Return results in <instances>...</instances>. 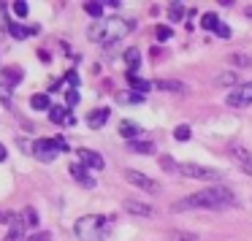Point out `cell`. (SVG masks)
<instances>
[{"label":"cell","instance_id":"cell-1","mask_svg":"<svg viewBox=\"0 0 252 241\" xmlns=\"http://www.w3.org/2000/svg\"><path fill=\"white\" fill-rule=\"evenodd\" d=\"M236 206V195L222 184L206 187V190L195 192V195L182 198L179 203H174V211H190V209H228Z\"/></svg>","mask_w":252,"mask_h":241},{"label":"cell","instance_id":"cell-2","mask_svg":"<svg viewBox=\"0 0 252 241\" xmlns=\"http://www.w3.org/2000/svg\"><path fill=\"white\" fill-rule=\"evenodd\" d=\"M127 22L125 19H106V22H100V25H95V28H90L87 30V38L90 41H103L106 46H111V44H120V38L127 33Z\"/></svg>","mask_w":252,"mask_h":241},{"label":"cell","instance_id":"cell-3","mask_svg":"<svg viewBox=\"0 0 252 241\" xmlns=\"http://www.w3.org/2000/svg\"><path fill=\"white\" fill-rule=\"evenodd\" d=\"M106 230H109V219L100 214H87L76 222V236L82 241H100Z\"/></svg>","mask_w":252,"mask_h":241},{"label":"cell","instance_id":"cell-4","mask_svg":"<svg viewBox=\"0 0 252 241\" xmlns=\"http://www.w3.org/2000/svg\"><path fill=\"white\" fill-rule=\"evenodd\" d=\"M68 144L63 141V138H41V141L33 144V152L38 160H44V163H49V160H55L60 152H65Z\"/></svg>","mask_w":252,"mask_h":241},{"label":"cell","instance_id":"cell-5","mask_svg":"<svg viewBox=\"0 0 252 241\" xmlns=\"http://www.w3.org/2000/svg\"><path fill=\"white\" fill-rule=\"evenodd\" d=\"M179 174L187 176V179H209V181L222 179V174H220L217 168H206V165H195V163H182Z\"/></svg>","mask_w":252,"mask_h":241},{"label":"cell","instance_id":"cell-6","mask_svg":"<svg viewBox=\"0 0 252 241\" xmlns=\"http://www.w3.org/2000/svg\"><path fill=\"white\" fill-rule=\"evenodd\" d=\"M125 179L130 181L133 187H138V190H147V192H152V195H158V192H160V181L149 179L147 174H141V171H136V168H125Z\"/></svg>","mask_w":252,"mask_h":241},{"label":"cell","instance_id":"cell-7","mask_svg":"<svg viewBox=\"0 0 252 241\" xmlns=\"http://www.w3.org/2000/svg\"><path fill=\"white\" fill-rule=\"evenodd\" d=\"M228 154L241 171H247V174L252 176V152L250 149H244L241 144H228Z\"/></svg>","mask_w":252,"mask_h":241},{"label":"cell","instance_id":"cell-8","mask_svg":"<svg viewBox=\"0 0 252 241\" xmlns=\"http://www.w3.org/2000/svg\"><path fill=\"white\" fill-rule=\"evenodd\" d=\"M225 103H228V106H250L252 103V82L239 84V87L225 98Z\"/></svg>","mask_w":252,"mask_h":241},{"label":"cell","instance_id":"cell-9","mask_svg":"<svg viewBox=\"0 0 252 241\" xmlns=\"http://www.w3.org/2000/svg\"><path fill=\"white\" fill-rule=\"evenodd\" d=\"M76 157H79V163L84 165V168H95V171H100L103 168V157H100L98 152H93V149H79L76 152Z\"/></svg>","mask_w":252,"mask_h":241},{"label":"cell","instance_id":"cell-10","mask_svg":"<svg viewBox=\"0 0 252 241\" xmlns=\"http://www.w3.org/2000/svg\"><path fill=\"white\" fill-rule=\"evenodd\" d=\"M122 206H125V211L136 214V217H152V214H155L152 206H147L144 201H136V198H125V201H122Z\"/></svg>","mask_w":252,"mask_h":241},{"label":"cell","instance_id":"cell-11","mask_svg":"<svg viewBox=\"0 0 252 241\" xmlns=\"http://www.w3.org/2000/svg\"><path fill=\"white\" fill-rule=\"evenodd\" d=\"M71 176H73V179H76L82 187H95V179L87 174V168H84L82 163H71Z\"/></svg>","mask_w":252,"mask_h":241},{"label":"cell","instance_id":"cell-12","mask_svg":"<svg viewBox=\"0 0 252 241\" xmlns=\"http://www.w3.org/2000/svg\"><path fill=\"white\" fill-rule=\"evenodd\" d=\"M49 120L55 122V125H68L71 114H68L65 106H52V109H49Z\"/></svg>","mask_w":252,"mask_h":241},{"label":"cell","instance_id":"cell-13","mask_svg":"<svg viewBox=\"0 0 252 241\" xmlns=\"http://www.w3.org/2000/svg\"><path fill=\"white\" fill-rule=\"evenodd\" d=\"M155 87L163 90V92H185V84L182 82H174V79H158Z\"/></svg>","mask_w":252,"mask_h":241},{"label":"cell","instance_id":"cell-14","mask_svg":"<svg viewBox=\"0 0 252 241\" xmlns=\"http://www.w3.org/2000/svg\"><path fill=\"white\" fill-rule=\"evenodd\" d=\"M120 133L125 138H130V141H136V136H141V127H138L136 122H130V120H122L120 122Z\"/></svg>","mask_w":252,"mask_h":241},{"label":"cell","instance_id":"cell-15","mask_svg":"<svg viewBox=\"0 0 252 241\" xmlns=\"http://www.w3.org/2000/svg\"><path fill=\"white\" fill-rule=\"evenodd\" d=\"M127 82H130V87H133V90H136V95H144V92H149V87H152L149 82H144V79H138V76H136V71H127Z\"/></svg>","mask_w":252,"mask_h":241},{"label":"cell","instance_id":"cell-16","mask_svg":"<svg viewBox=\"0 0 252 241\" xmlns=\"http://www.w3.org/2000/svg\"><path fill=\"white\" fill-rule=\"evenodd\" d=\"M106 120H109V109H98V111H93V114L87 117V125L90 127H103Z\"/></svg>","mask_w":252,"mask_h":241},{"label":"cell","instance_id":"cell-17","mask_svg":"<svg viewBox=\"0 0 252 241\" xmlns=\"http://www.w3.org/2000/svg\"><path fill=\"white\" fill-rule=\"evenodd\" d=\"M127 149L130 152H138V154H152L155 147L149 141H127Z\"/></svg>","mask_w":252,"mask_h":241},{"label":"cell","instance_id":"cell-18","mask_svg":"<svg viewBox=\"0 0 252 241\" xmlns=\"http://www.w3.org/2000/svg\"><path fill=\"white\" fill-rule=\"evenodd\" d=\"M30 106L33 109H38V111H49L52 109V100H49V95H33V100H30Z\"/></svg>","mask_w":252,"mask_h":241},{"label":"cell","instance_id":"cell-19","mask_svg":"<svg viewBox=\"0 0 252 241\" xmlns=\"http://www.w3.org/2000/svg\"><path fill=\"white\" fill-rule=\"evenodd\" d=\"M8 33H11L17 41H22V38L30 35V28H25V25H19V22H8Z\"/></svg>","mask_w":252,"mask_h":241},{"label":"cell","instance_id":"cell-20","mask_svg":"<svg viewBox=\"0 0 252 241\" xmlns=\"http://www.w3.org/2000/svg\"><path fill=\"white\" fill-rule=\"evenodd\" d=\"M3 79H6L8 87H14V84L22 82V68H6V73H3Z\"/></svg>","mask_w":252,"mask_h":241},{"label":"cell","instance_id":"cell-21","mask_svg":"<svg viewBox=\"0 0 252 241\" xmlns=\"http://www.w3.org/2000/svg\"><path fill=\"white\" fill-rule=\"evenodd\" d=\"M214 84H217V87H233V84H236V71H225V73H220V76L214 79Z\"/></svg>","mask_w":252,"mask_h":241},{"label":"cell","instance_id":"cell-22","mask_svg":"<svg viewBox=\"0 0 252 241\" xmlns=\"http://www.w3.org/2000/svg\"><path fill=\"white\" fill-rule=\"evenodd\" d=\"M22 219H25V228H38V211L35 209H25Z\"/></svg>","mask_w":252,"mask_h":241},{"label":"cell","instance_id":"cell-23","mask_svg":"<svg viewBox=\"0 0 252 241\" xmlns=\"http://www.w3.org/2000/svg\"><path fill=\"white\" fill-rule=\"evenodd\" d=\"M201 28H203V30H217V28H220L217 14H203V17H201Z\"/></svg>","mask_w":252,"mask_h":241},{"label":"cell","instance_id":"cell-24","mask_svg":"<svg viewBox=\"0 0 252 241\" xmlns=\"http://www.w3.org/2000/svg\"><path fill=\"white\" fill-rule=\"evenodd\" d=\"M125 62H127V68H130V71H136L138 62H141V55H138V49H127V52H125Z\"/></svg>","mask_w":252,"mask_h":241},{"label":"cell","instance_id":"cell-25","mask_svg":"<svg viewBox=\"0 0 252 241\" xmlns=\"http://www.w3.org/2000/svg\"><path fill=\"white\" fill-rule=\"evenodd\" d=\"M160 168L179 174V163H174V157H171V154H160Z\"/></svg>","mask_w":252,"mask_h":241},{"label":"cell","instance_id":"cell-26","mask_svg":"<svg viewBox=\"0 0 252 241\" xmlns=\"http://www.w3.org/2000/svg\"><path fill=\"white\" fill-rule=\"evenodd\" d=\"M168 17H171V22H179V19L185 17V8H182V3H168Z\"/></svg>","mask_w":252,"mask_h":241},{"label":"cell","instance_id":"cell-27","mask_svg":"<svg viewBox=\"0 0 252 241\" xmlns=\"http://www.w3.org/2000/svg\"><path fill=\"white\" fill-rule=\"evenodd\" d=\"M84 11H87L90 17L100 19V14H103V3H84Z\"/></svg>","mask_w":252,"mask_h":241},{"label":"cell","instance_id":"cell-28","mask_svg":"<svg viewBox=\"0 0 252 241\" xmlns=\"http://www.w3.org/2000/svg\"><path fill=\"white\" fill-rule=\"evenodd\" d=\"M174 138L176 141H190V125H179L174 130Z\"/></svg>","mask_w":252,"mask_h":241},{"label":"cell","instance_id":"cell-29","mask_svg":"<svg viewBox=\"0 0 252 241\" xmlns=\"http://www.w3.org/2000/svg\"><path fill=\"white\" fill-rule=\"evenodd\" d=\"M11 8H14V14H17V17H28V3H25V0H17V3H11Z\"/></svg>","mask_w":252,"mask_h":241},{"label":"cell","instance_id":"cell-30","mask_svg":"<svg viewBox=\"0 0 252 241\" xmlns=\"http://www.w3.org/2000/svg\"><path fill=\"white\" fill-rule=\"evenodd\" d=\"M3 82H6V79H3ZM3 82H0V100H6V103H8V100H11V87L3 84Z\"/></svg>","mask_w":252,"mask_h":241},{"label":"cell","instance_id":"cell-31","mask_svg":"<svg viewBox=\"0 0 252 241\" xmlns=\"http://www.w3.org/2000/svg\"><path fill=\"white\" fill-rule=\"evenodd\" d=\"M65 100H68V106H76V103H79V92L71 87V90L65 92Z\"/></svg>","mask_w":252,"mask_h":241},{"label":"cell","instance_id":"cell-32","mask_svg":"<svg viewBox=\"0 0 252 241\" xmlns=\"http://www.w3.org/2000/svg\"><path fill=\"white\" fill-rule=\"evenodd\" d=\"M120 100L122 103H141L144 95H120Z\"/></svg>","mask_w":252,"mask_h":241},{"label":"cell","instance_id":"cell-33","mask_svg":"<svg viewBox=\"0 0 252 241\" xmlns=\"http://www.w3.org/2000/svg\"><path fill=\"white\" fill-rule=\"evenodd\" d=\"M171 35H174V30H171V28H158V41H168Z\"/></svg>","mask_w":252,"mask_h":241},{"label":"cell","instance_id":"cell-34","mask_svg":"<svg viewBox=\"0 0 252 241\" xmlns=\"http://www.w3.org/2000/svg\"><path fill=\"white\" fill-rule=\"evenodd\" d=\"M214 33H217L220 38H230V28H228V25H220V28L214 30Z\"/></svg>","mask_w":252,"mask_h":241},{"label":"cell","instance_id":"cell-35","mask_svg":"<svg viewBox=\"0 0 252 241\" xmlns=\"http://www.w3.org/2000/svg\"><path fill=\"white\" fill-rule=\"evenodd\" d=\"M233 62H239V65H250L252 57H244V55H233Z\"/></svg>","mask_w":252,"mask_h":241},{"label":"cell","instance_id":"cell-36","mask_svg":"<svg viewBox=\"0 0 252 241\" xmlns=\"http://www.w3.org/2000/svg\"><path fill=\"white\" fill-rule=\"evenodd\" d=\"M28 241H52V236L49 233H35V236H30Z\"/></svg>","mask_w":252,"mask_h":241},{"label":"cell","instance_id":"cell-37","mask_svg":"<svg viewBox=\"0 0 252 241\" xmlns=\"http://www.w3.org/2000/svg\"><path fill=\"white\" fill-rule=\"evenodd\" d=\"M68 82H71V84H73V90H76V84H79V73H73V71H71V73H68Z\"/></svg>","mask_w":252,"mask_h":241},{"label":"cell","instance_id":"cell-38","mask_svg":"<svg viewBox=\"0 0 252 241\" xmlns=\"http://www.w3.org/2000/svg\"><path fill=\"white\" fill-rule=\"evenodd\" d=\"M19 239H22V236H19V233H11V230H8V236H6V239H3V241H19Z\"/></svg>","mask_w":252,"mask_h":241},{"label":"cell","instance_id":"cell-39","mask_svg":"<svg viewBox=\"0 0 252 241\" xmlns=\"http://www.w3.org/2000/svg\"><path fill=\"white\" fill-rule=\"evenodd\" d=\"M3 160H6V147L0 144V163H3Z\"/></svg>","mask_w":252,"mask_h":241}]
</instances>
